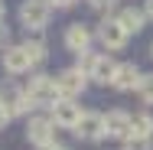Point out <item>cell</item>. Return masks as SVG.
I'll return each mask as SVG.
<instances>
[{
  "label": "cell",
  "instance_id": "1",
  "mask_svg": "<svg viewBox=\"0 0 153 150\" xmlns=\"http://www.w3.org/2000/svg\"><path fill=\"white\" fill-rule=\"evenodd\" d=\"M23 95L30 98L33 108H52L59 101V91H56V75H33L30 85L23 88Z\"/></svg>",
  "mask_w": 153,
  "mask_h": 150
},
{
  "label": "cell",
  "instance_id": "2",
  "mask_svg": "<svg viewBox=\"0 0 153 150\" xmlns=\"http://www.w3.org/2000/svg\"><path fill=\"white\" fill-rule=\"evenodd\" d=\"M52 16V3L49 0H23L20 3V23L26 30H42Z\"/></svg>",
  "mask_w": 153,
  "mask_h": 150
},
{
  "label": "cell",
  "instance_id": "3",
  "mask_svg": "<svg viewBox=\"0 0 153 150\" xmlns=\"http://www.w3.org/2000/svg\"><path fill=\"white\" fill-rule=\"evenodd\" d=\"M85 85H88V78L78 69H65V72L56 75V91H59V98H65V101H75L85 91Z\"/></svg>",
  "mask_w": 153,
  "mask_h": 150
},
{
  "label": "cell",
  "instance_id": "4",
  "mask_svg": "<svg viewBox=\"0 0 153 150\" xmlns=\"http://www.w3.org/2000/svg\"><path fill=\"white\" fill-rule=\"evenodd\" d=\"M78 118H82V104H78V101H65V98H59V101L49 108V121H52L56 127H65V131H75Z\"/></svg>",
  "mask_w": 153,
  "mask_h": 150
},
{
  "label": "cell",
  "instance_id": "5",
  "mask_svg": "<svg viewBox=\"0 0 153 150\" xmlns=\"http://www.w3.org/2000/svg\"><path fill=\"white\" fill-rule=\"evenodd\" d=\"M26 137H30V144H36V147L52 144L56 140V124L49 121V114H33L26 121Z\"/></svg>",
  "mask_w": 153,
  "mask_h": 150
},
{
  "label": "cell",
  "instance_id": "6",
  "mask_svg": "<svg viewBox=\"0 0 153 150\" xmlns=\"http://www.w3.org/2000/svg\"><path fill=\"white\" fill-rule=\"evenodd\" d=\"M75 137H82V140H101L104 137V114L82 111V118L75 124Z\"/></svg>",
  "mask_w": 153,
  "mask_h": 150
},
{
  "label": "cell",
  "instance_id": "7",
  "mask_svg": "<svg viewBox=\"0 0 153 150\" xmlns=\"http://www.w3.org/2000/svg\"><path fill=\"white\" fill-rule=\"evenodd\" d=\"M104 137H114V140H127L130 137V114L121 111V108H114V111H108L104 114Z\"/></svg>",
  "mask_w": 153,
  "mask_h": 150
},
{
  "label": "cell",
  "instance_id": "8",
  "mask_svg": "<svg viewBox=\"0 0 153 150\" xmlns=\"http://www.w3.org/2000/svg\"><path fill=\"white\" fill-rule=\"evenodd\" d=\"M0 104L7 108L10 118H16V114H30V111H33V104H30V98L23 95V88H13V85L0 88Z\"/></svg>",
  "mask_w": 153,
  "mask_h": 150
},
{
  "label": "cell",
  "instance_id": "9",
  "mask_svg": "<svg viewBox=\"0 0 153 150\" xmlns=\"http://www.w3.org/2000/svg\"><path fill=\"white\" fill-rule=\"evenodd\" d=\"M98 39H101V46H104L108 52H117V49L127 46V33L121 30L117 20H104V23L98 26Z\"/></svg>",
  "mask_w": 153,
  "mask_h": 150
},
{
  "label": "cell",
  "instance_id": "10",
  "mask_svg": "<svg viewBox=\"0 0 153 150\" xmlns=\"http://www.w3.org/2000/svg\"><path fill=\"white\" fill-rule=\"evenodd\" d=\"M140 75H143V72H140L134 62H117L111 85H114L117 91H134V88H137V82H140Z\"/></svg>",
  "mask_w": 153,
  "mask_h": 150
},
{
  "label": "cell",
  "instance_id": "11",
  "mask_svg": "<svg viewBox=\"0 0 153 150\" xmlns=\"http://www.w3.org/2000/svg\"><path fill=\"white\" fill-rule=\"evenodd\" d=\"M65 46H68L75 56L88 52V46H91V30H88L85 23H72V26L65 30Z\"/></svg>",
  "mask_w": 153,
  "mask_h": 150
},
{
  "label": "cell",
  "instance_id": "12",
  "mask_svg": "<svg viewBox=\"0 0 153 150\" xmlns=\"http://www.w3.org/2000/svg\"><path fill=\"white\" fill-rule=\"evenodd\" d=\"M3 69L10 72V75H23V72H30V56L23 52V46H7L3 49Z\"/></svg>",
  "mask_w": 153,
  "mask_h": 150
},
{
  "label": "cell",
  "instance_id": "13",
  "mask_svg": "<svg viewBox=\"0 0 153 150\" xmlns=\"http://www.w3.org/2000/svg\"><path fill=\"white\" fill-rule=\"evenodd\" d=\"M114 20L121 23V30L127 33V36H130V33H140V30H143V23H147L143 10H137V7H124V10H117Z\"/></svg>",
  "mask_w": 153,
  "mask_h": 150
},
{
  "label": "cell",
  "instance_id": "14",
  "mask_svg": "<svg viewBox=\"0 0 153 150\" xmlns=\"http://www.w3.org/2000/svg\"><path fill=\"white\" fill-rule=\"evenodd\" d=\"M114 69H117V62L111 59V56H98L91 65V72H88V82H98V85H111V78H114Z\"/></svg>",
  "mask_w": 153,
  "mask_h": 150
},
{
  "label": "cell",
  "instance_id": "15",
  "mask_svg": "<svg viewBox=\"0 0 153 150\" xmlns=\"http://www.w3.org/2000/svg\"><path fill=\"white\" fill-rule=\"evenodd\" d=\"M130 137H153V114H130Z\"/></svg>",
  "mask_w": 153,
  "mask_h": 150
},
{
  "label": "cell",
  "instance_id": "16",
  "mask_svg": "<svg viewBox=\"0 0 153 150\" xmlns=\"http://www.w3.org/2000/svg\"><path fill=\"white\" fill-rule=\"evenodd\" d=\"M20 46H23V52L30 56V65H39V62H46V56H49L42 39H26V43H20Z\"/></svg>",
  "mask_w": 153,
  "mask_h": 150
},
{
  "label": "cell",
  "instance_id": "17",
  "mask_svg": "<svg viewBox=\"0 0 153 150\" xmlns=\"http://www.w3.org/2000/svg\"><path fill=\"white\" fill-rule=\"evenodd\" d=\"M137 95H140V101L143 104H153V75H140V82H137Z\"/></svg>",
  "mask_w": 153,
  "mask_h": 150
},
{
  "label": "cell",
  "instance_id": "18",
  "mask_svg": "<svg viewBox=\"0 0 153 150\" xmlns=\"http://www.w3.org/2000/svg\"><path fill=\"white\" fill-rule=\"evenodd\" d=\"M121 150H153V137H127Z\"/></svg>",
  "mask_w": 153,
  "mask_h": 150
},
{
  "label": "cell",
  "instance_id": "19",
  "mask_svg": "<svg viewBox=\"0 0 153 150\" xmlns=\"http://www.w3.org/2000/svg\"><path fill=\"white\" fill-rule=\"evenodd\" d=\"M94 59H98V52H91V49H88V52H82V56H78V65H75V69H78V72H82L85 78H88V72H91Z\"/></svg>",
  "mask_w": 153,
  "mask_h": 150
},
{
  "label": "cell",
  "instance_id": "20",
  "mask_svg": "<svg viewBox=\"0 0 153 150\" xmlns=\"http://www.w3.org/2000/svg\"><path fill=\"white\" fill-rule=\"evenodd\" d=\"M7 46H10V26L0 23V49H7Z\"/></svg>",
  "mask_w": 153,
  "mask_h": 150
},
{
  "label": "cell",
  "instance_id": "21",
  "mask_svg": "<svg viewBox=\"0 0 153 150\" xmlns=\"http://www.w3.org/2000/svg\"><path fill=\"white\" fill-rule=\"evenodd\" d=\"M88 3H91L94 10H111V7L117 3V0H88Z\"/></svg>",
  "mask_w": 153,
  "mask_h": 150
},
{
  "label": "cell",
  "instance_id": "22",
  "mask_svg": "<svg viewBox=\"0 0 153 150\" xmlns=\"http://www.w3.org/2000/svg\"><path fill=\"white\" fill-rule=\"evenodd\" d=\"M7 124H10V114H7V108H3V104H0V131H3V127H7Z\"/></svg>",
  "mask_w": 153,
  "mask_h": 150
},
{
  "label": "cell",
  "instance_id": "23",
  "mask_svg": "<svg viewBox=\"0 0 153 150\" xmlns=\"http://www.w3.org/2000/svg\"><path fill=\"white\" fill-rule=\"evenodd\" d=\"M143 16H147V20H153V0H147V3H143Z\"/></svg>",
  "mask_w": 153,
  "mask_h": 150
},
{
  "label": "cell",
  "instance_id": "24",
  "mask_svg": "<svg viewBox=\"0 0 153 150\" xmlns=\"http://www.w3.org/2000/svg\"><path fill=\"white\" fill-rule=\"evenodd\" d=\"M39 150H68V147H62V144H56V140H52V144H46V147H39Z\"/></svg>",
  "mask_w": 153,
  "mask_h": 150
},
{
  "label": "cell",
  "instance_id": "25",
  "mask_svg": "<svg viewBox=\"0 0 153 150\" xmlns=\"http://www.w3.org/2000/svg\"><path fill=\"white\" fill-rule=\"evenodd\" d=\"M49 3H52V7H72L75 0H49Z\"/></svg>",
  "mask_w": 153,
  "mask_h": 150
},
{
  "label": "cell",
  "instance_id": "26",
  "mask_svg": "<svg viewBox=\"0 0 153 150\" xmlns=\"http://www.w3.org/2000/svg\"><path fill=\"white\" fill-rule=\"evenodd\" d=\"M3 16H7V7H3V0H0V23H3Z\"/></svg>",
  "mask_w": 153,
  "mask_h": 150
},
{
  "label": "cell",
  "instance_id": "27",
  "mask_svg": "<svg viewBox=\"0 0 153 150\" xmlns=\"http://www.w3.org/2000/svg\"><path fill=\"white\" fill-rule=\"evenodd\" d=\"M150 56H153V46H150Z\"/></svg>",
  "mask_w": 153,
  "mask_h": 150
}]
</instances>
